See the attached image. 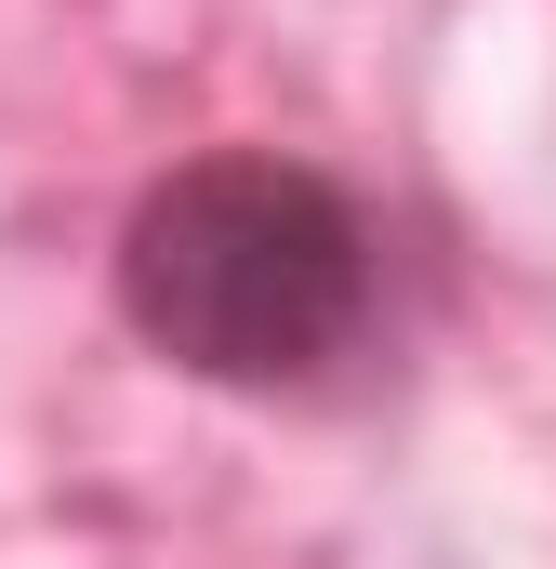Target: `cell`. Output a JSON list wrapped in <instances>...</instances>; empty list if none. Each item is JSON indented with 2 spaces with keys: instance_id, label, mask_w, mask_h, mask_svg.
I'll return each mask as SVG.
<instances>
[{
  "instance_id": "1",
  "label": "cell",
  "mask_w": 556,
  "mask_h": 569,
  "mask_svg": "<svg viewBox=\"0 0 556 569\" xmlns=\"http://www.w3.org/2000/svg\"><path fill=\"white\" fill-rule=\"evenodd\" d=\"M371 291H385L371 212L318 159H278V146H212L159 172L120 226V318L172 371L239 385V398L318 385L371 331Z\"/></svg>"
}]
</instances>
